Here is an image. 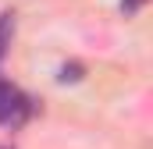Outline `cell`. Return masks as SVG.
I'll use <instances>...</instances> for the list:
<instances>
[{"mask_svg":"<svg viewBox=\"0 0 153 149\" xmlns=\"http://www.w3.org/2000/svg\"><path fill=\"white\" fill-rule=\"evenodd\" d=\"M29 114V100L22 96L18 85H11L7 78H0V124H22Z\"/></svg>","mask_w":153,"mask_h":149,"instance_id":"obj_1","label":"cell"},{"mask_svg":"<svg viewBox=\"0 0 153 149\" xmlns=\"http://www.w3.org/2000/svg\"><path fill=\"white\" fill-rule=\"evenodd\" d=\"M14 32V14L7 11V14H0V60H4V53H7V39Z\"/></svg>","mask_w":153,"mask_h":149,"instance_id":"obj_2","label":"cell"},{"mask_svg":"<svg viewBox=\"0 0 153 149\" xmlns=\"http://www.w3.org/2000/svg\"><path fill=\"white\" fill-rule=\"evenodd\" d=\"M78 78H82V68L78 64H64L61 68V82H78Z\"/></svg>","mask_w":153,"mask_h":149,"instance_id":"obj_3","label":"cell"},{"mask_svg":"<svg viewBox=\"0 0 153 149\" xmlns=\"http://www.w3.org/2000/svg\"><path fill=\"white\" fill-rule=\"evenodd\" d=\"M139 4H143V0H121V7H125V11H135Z\"/></svg>","mask_w":153,"mask_h":149,"instance_id":"obj_4","label":"cell"}]
</instances>
